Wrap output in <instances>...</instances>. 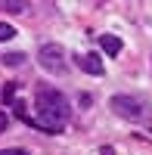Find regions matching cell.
Returning a JSON list of instances; mask_svg holds the SVG:
<instances>
[{
  "mask_svg": "<svg viewBox=\"0 0 152 155\" xmlns=\"http://www.w3.org/2000/svg\"><path fill=\"white\" fill-rule=\"evenodd\" d=\"M34 109H37V115L31 118V124H37V127L47 130V134L65 130V124H68V118H71L68 99L62 96L59 90H53V87H37V93H34Z\"/></svg>",
  "mask_w": 152,
  "mask_h": 155,
  "instance_id": "1",
  "label": "cell"
},
{
  "mask_svg": "<svg viewBox=\"0 0 152 155\" xmlns=\"http://www.w3.org/2000/svg\"><path fill=\"white\" fill-rule=\"evenodd\" d=\"M37 62H41V68L47 74H68V53H65V47H59V44H44L41 50H37Z\"/></svg>",
  "mask_w": 152,
  "mask_h": 155,
  "instance_id": "2",
  "label": "cell"
},
{
  "mask_svg": "<svg viewBox=\"0 0 152 155\" xmlns=\"http://www.w3.org/2000/svg\"><path fill=\"white\" fill-rule=\"evenodd\" d=\"M109 109L124 121H140L143 112H146V99L143 96H127V93H118L109 99Z\"/></svg>",
  "mask_w": 152,
  "mask_h": 155,
  "instance_id": "3",
  "label": "cell"
},
{
  "mask_svg": "<svg viewBox=\"0 0 152 155\" xmlns=\"http://www.w3.org/2000/svg\"><path fill=\"white\" fill-rule=\"evenodd\" d=\"M78 68L81 71H87V74H103L106 68H103V59H99L96 53H84V56H78Z\"/></svg>",
  "mask_w": 152,
  "mask_h": 155,
  "instance_id": "4",
  "label": "cell"
},
{
  "mask_svg": "<svg viewBox=\"0 0 152 155\" xmlns=\"http://www.w3.org/2000/svg\"><path fill=\"white\" fill-rule=\"evenodd\" d=\"M99 47H103L109 56H118V53H121V37H115V34H103V37H99Z\"/></svg>",
  "mask_w": 152,
  "mask_h": 155,
  "instance_id": "5",
  "label": "cell"
},
{
  "mask_svg": "<svg viewBox=\"0 0 152 155\" xmlns=\"http://www.w3.org/2000/svg\"><path fill=\"white\" fill-rule=\"evenodd\" d=\"M0 62H3V65H9V68H16V65H25V53H6Z\"/></svg>",
  "mask_w": 152,
  "mask_h": 155,
  "instance_id": "6",
  "label": "cell"
},
{
  "mask_svg": "<svg viewBox=\"0 0 152 155\" xmlns=\"http://www.w3.org/2000/svg\"><path fill=\"white\" fill-rule=\"evenodd\" d=\"M12 37H16V28H12L9 22H0V44H3V41H12Z\"/></svg>",
  "mask_w": 152,
  "mask_h": 155,
  "instance_id": "7",
  "label": "cell"
},
{
  "mask_svg": "<svg viewBox=\"0 0 152 155\" xmlns=\"http://www.w3.org/2000/svg\"><path fill=\"white\" fill-rule=\"evenodd\" d=\"M0 155H28L25 149H0Z\"/></svg>",
  "mask_w": 152,
  "mask_h": 155,
  "instance_id": "8",
  "label": "cell"
},
{
  "mask_svg": "<svg viewBox=\"0 0 152 155\" xmlns=\"http://www.w3.org/2000/svg\"><path fill=\"white\" fill-rule=\"evenodd\" d=\"M6 124H9V118H6V112H0V130H6Z\"/></svg>",
  "mask_w": 152,
  "mask_h": 155,
  "instance_id": "9",
  "label": "cell"
}]
</instances>
